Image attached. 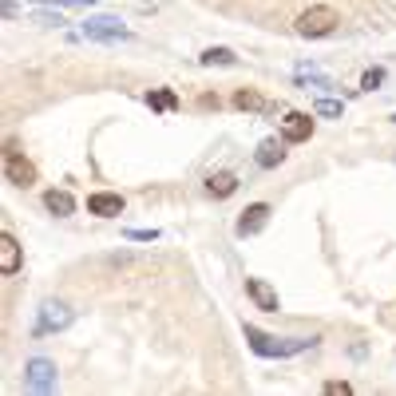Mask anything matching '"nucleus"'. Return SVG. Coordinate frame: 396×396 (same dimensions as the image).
Masks as SVG:
<instances>
[{
	"label": "nucleus",
	"mask_w": 396,
	"mask_h": 396,
	"mask_svg": "<svg viewBox=\"0 0 396 396\" xmlns=\"http://www.w3.org/2000/svg\"><path fill=\"white\" fill-rule=\"evenodd\" d=\"M87 214H95V218H119L123 214V194H115V190L87 194Z\"/></svg>",
	"instance_id": "nucleus-10"
},
{
	"label": "nucleus",
	"mask_w": 396,
	"mask_h": 396,
	"mask_svg": "<svg viewBox=\"0 0 396 396\" xmlns=\"http://www.w3.org/2000/svg\"><path fill=\"white\" fill-rule=\"evenodd\" d=\"M266 222H269V202H250L246 210H242V218H238V238H253V234H262L266 230Z\"/></svg>",
	"instance_id": "nucleus-8"
},
{
	"label": "nucleus",
	"mask_w": 396,
	"mask_h": 396,
	"mask_svg": "<svg viewBox=\"0 0 396 396\" xmlns=\"http://www.w3.org/2000/svg\"><path fill=\"white\" fill-rule=\"evenodd\" d=\"M309 135H313V115H305V111H285L282 139L285 143H309Z\"/></svg>",
	"instance_id": "nucleus-9"
},
{
	"label": "nucleus",
	"mask_w": 396,
	"mask_h": 396,
	"mask_svg": "<svg viewBox=\"0 0 396 396\" xmlns=\"http://www.w3.org/2000/svg\"><path fill=\"white\" fill-rule=\"evenodd\" d=\"M325 396H353L348 380H325Z\"/></svg>",
	"instance_id": "nucleus-20"
},
{
	"label": "nucleus",
	"mask_w": 396,
	"mask_h": 396,
	"mask_svg": "<svg viewBox=\"0 0 396 396\" xmlns=\"http://www.w3.org/2000/svg\"><path fill=\"white\" fill-rule=\"evenodd\" d=\"M384 79H388V72H384V67H368V72L361 76V92H377Z\"/></svg>",
	"instance_id": "nucleus-19"
},
{
	"label": "nucleus",
	"mask_w": 396,
	"mask_h": 396,
	"mask_svg": "<svg viewBox=\"0 0 396 396\" xmlns=\"http://www.w3.org/2000/svg\"><path fill=\"white\" fill-rule=\"evenodd\" d=\"M313 115H321V119H341V115H345V103L333 99V95H321L313 103Z\"/></svg>",
	"instance_id": "nucleus-18"
},
{
	"label": "nucleus",
	"mask_w": 396,
	"mask_h": 396,
	"mask_svg": "<svg viewBox=\"0 0 396 396\" xmlns=\"http://www.w3.org/2000/svg\"><path fill=\"white\" fill-rule=\"evenodd\" d=\"M337 24H341V16H337V8H329V4H313V8H305V12L293 20L298 36H305V40H321V36H329Z\"/></svg>",
	"instance_id": "nucleus-2"
},
{
	"label": "nucleus",
	"mask_w": 396,
	"mask_h": 396,
	"mask_svg": "<svg viewBox=\"0 0 396 396\" xmlns=\"http://www.w3.org/2000/svg\"><path fill=\"white\" fill-rule=\"evenodd\" d=\"M253 163H258L262 171L282 167V163H285V139H262V143H258V151H253Z\"/></svg>",
	"instance_id": "nucleus-11"
},
{
	"label": "nucleus",
	"mask_w": 396,
	"mask_h": 396,
	"mask_svg": "<svg viewBox=\"0 0 396 396\" xmlns=\"http://www.w3.org/2000/svg\"><path fill=\"white\" fill-rule=\"evenodd\" d=\"M242 333H246V341H250V348L258 357H298L305 348H317V341H321V337H289V341H278V337H269L258 325H242Z\"/></svg>",
	"instance_id": "nucleus-1"
},
{
	"label": "nucleus",
	"mask_w": 396,
	"mask_h": 396,
	"mask_svg": "<svg viewBox=\"0 0 396 396\" xmlns=\"http://www.w3.org/2000/svg\"><path fill=\"white\" fill-rule=\"evenodd\" d=\"M127 238H131V242H155L158 230H127Z\"/></svg>",
	"instance_id": "nucleus-21"
},
{
	"label": "nucleus",
	"mask_w": 396,
	"mask_h": 396,
	"mask_svg": "<svg viewBox=\"0 0 396 396\" xmlns=\"http://www.w3.org/2000/svg\"><path fill=\"white\" fill-rule=\"evenodd\" d=\"M40 4H63V8H92V0H40Z\"/></svg>",
	"instance_id": "nucleus-22"
},
{
	"label": "nucleus",
	"mask_w": 396,
	"mask_h": 396,
	"mask_svg": "<svg viewBox=\"0 0 396 396\" xmlns=\"http://www.w3.org/2000/svg\"><path fill=\"white\" fill-rule=\"evenodd\" d=\"M44 210L48 214H56V218H67V214H76V198L67 194V190H44Z\"/></svg>",
	"instance_id": "nucleus-14"
},
{
	"label": "nucleus",
	"mask_w": 396,
	"mask_h": 396,
	"mask_svg": "<svg viewBox=\"0 0 396 396\" xmlns=\"http://www.w3.org/2000/svg\"><path fill=\"white\" fill-rule=\"evenodd\" d=\"M72 309L63 305V301H44L40 305V321H36V333H60V329H67L72 325Z\"/></svg>",
	"instance_id": "nucleus-6"
},
{
	"label": "nucleus",
	"mask_w": 396,
	"mask_h": 396,
	"mask_svg": "<svg viewBox=\"0 0 396 396\" xmlns=\"http://www.w3.org/2000/svg\"><path fill=\"white\" fill-rule=\"evenodd\" d=\"M16 269H20V242L4 230V234H0V273L12 278Z\"/></svg>",
	"instance_id": "nucleus-13"
},
{
	"label": "nucleus",
	"mask_w": 396,
	"mask_h": 396,
	"mask_svg": "<svg viewBox=\"0 0 396 396\" xmlns=\"http://www.w3.org/2000/svg\"><path fill=\"white\" fill-rule=\"evenodd\" d=\"M24 384H28L32 393H56V384H60V368H56V361L32 357V361L24 364Z\"/></svg>",
	"instance_id": "nucleus-3"
},
{
	"label": "nucleus",
	"mask_w": 396,
	"mask_h": 396,
	"mask_svg": "<svg viewBox=\"0 0 396 396\" xmlns=\"http://www.w3.org/2000/svg\"><path fill=\"white\" fill-rule=\"evenodd\" d=\"M202 187H206L210 198H230V194L238 190V174L234 171H210Z\"/></svg>",
	"instance_id": "nucleus-12"
},
{
	"label": "nucleus",
	"mask_w": 396,
	"mask_h": 396,
	"mask_svg": "<svg viewBox=\"0 0 396 396\" xmlns=\"http://www.w3.org/2000/svg\"><path fill=\"white\" fill-rule=\"evenodd\" d=\"M198 63H202V67H214V63H218V67H234L238 56L230 48H206L202 56H198Z\"/></svg>",
	"instance_id": "nucleus-16"
},
{
	"label": "nucleus",
	"mask_w": 396,
	"mask_h": 396,
	"mask_svg": "<svg viewBox=\"0 0 396 396\" xmlns=\"http://www.w3.org/2000/svg\"><path fill=\"white\" fill-rule=\"evenodd\" d=\"M4 178L12 187H32L36 183V167H32V158L20 155L16 139H8V151H4Z\"/></svg>",
	"instance_id": "nucleus-4"
},
{
	"label": "nucleus",
	"mask_w": 396,
	"mask_h": 396,
	"mask_svg": "<svg viewBox=\"0 0 396 396\" xmlns=\"http://www.w3.org/2000/svg\"><path fill=\"white\" fill-rule=\"evenodd\" d=\"M79 32H83L87 40H103V44H115V40H127V36H131L119 16H92Z\"/></svg>",
	"instance_id": "nucleus-5"
},
{
	"label": "nucleus",
	"mask_w": 396,
	"mask_h": 396,
	"mask_svg": "<svg viewBox=\"0 0 396 396\" xmlns=\"http://www.w3.org/2000/svg\"><path fill=\"white\" fill-rule=\"evenodd\" d=\"M36 20H40V24H63L60 12H56V16H52V12H36Z\"/></svg>",
	"instance_id": "nucleus-23"
},
{
	"label": "nucleus",
	"mask_w": 396,
	"mask_h": 396,
	"mask_svg": "<svg viewBox=\"0 0 396 396\" xmlns=\"http://www.w3.org/2000/svg\"><path fill=\"white\" fill-rule=\"evenodd\" d=\"M393 123H396V115H393Z\"/></svg>",
	"instance_id": "nucleus-24"
},
{
	"label": "nucleus",
	"mask_w": 396,
	"mask_h": 396,
	"mask_svg": "<svg viewBox=\"0 0 396 396\" xmlns=\"http://www.w3.org/2000/svg\"><path fill=\"white\" fill-rule=\"evenodd\" d=\"M147 107H151V111H174V107H178V95H174L171 87L147 92Z\"/></svg>",
	"instance_id": "nucleus-17"
},
{
	"label": "nucleus",
	"mask_w": 396,
	"mask_h": 396,
	"mask_svg": "<svg viewBox=\"0 0 396 396\" xmlns=\"http://www.w3.org/2000/svg\"><path fill=\"white\" fill-rule=\"evenodd\" d=\"M230 103H234L238 111H273V103H266L262 92H253V87H238Z\"/></svg>",
	"instance_id": "nucleus-15"
},
{
	"label": "nucleus",
	"mask_w": 396,
	"mask_h": 396,
	"mask_svg": "<svg viewBox=\"0 0 396 396\" xmlns=\"http://www.w3.org/2000/svg\"><path fill=\"white\" fill-rule=\"evenodd\" d=\"M246 298L262 309V313H278L282 301H278V289L266 282V278H246Z\"/></svg>",
	"instance_id": "nucleus-7"
}]
</instances>
